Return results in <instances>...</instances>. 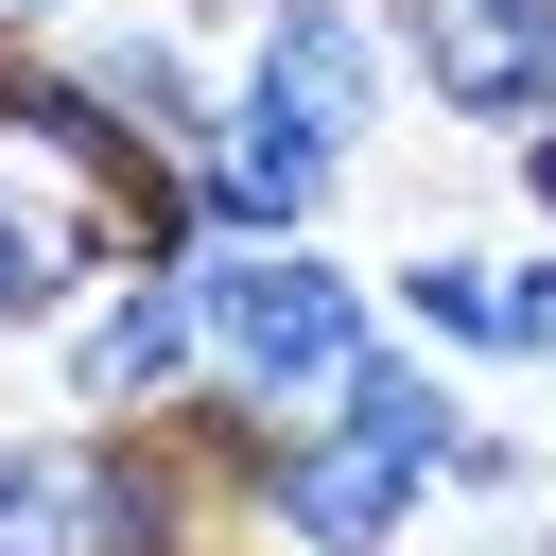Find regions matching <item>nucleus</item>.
Returning a JSON list of instances; mask_svg holds the SVG:
<instances>
[{
  "label": "nucleus",
  "instance_id": "obj_6",
  "mask_svg": "<svg viewBox=\"0 0 556 556\" xmlns=\"http://www.w3.org/2000/svg\"><path fill=\"white\" fill-rule=\"evenodd\" d=\"M191 261H208V243H191ZM191 261H122V278H87V313L52 330L70 417H156V400L208 382V295H191Z\"/></svg>",
  "mask_w": 556,
  "mask_h": 556
},
{
  "label": "nucleus",
  "instance_id": "obj_10",
  "mask_svg": "<svg viewBox=\"0 0 556 556\" xmlns=\"http://www.w3.org/2000/svg\"><path fill=\"white\" fill-rule=\"evenodd\" d=\"M313 417H348V434H365V452H400L417 486H452V452H469V382H452L434 348H400V330H365V348H348V382H330Z\"/></svg>",
  "mask_w": 556,
  "mask_h": 556
},
{
  "label": "nucleus",
  "instance_id": "obj_9",
  "mask_svg": "<svg viewBox=\"0 0 556 556\" xmlns=\"http://www.w3.org/2000/svg\"><path fill=\"white\" fill-rule=\"evenodd\" d=\"M0 156H35V174H87V191H139L156 174V139L70 70V35H0Z\"/></svg>",
  "mask_w": 556,
  "mask_h": 556
},
{
  "label": "nucleus",
  "instance_id": "obj_8",
  "mask_svg": "<svg viewBox=\"0 0 556 556\" xmlns=\"http://www.w3.org/2000/svg\"><path fill=\"white\" fill-rule=\"evenodd\" d=\"M87 278H122V208H104L87 174L0 156V330H17V348H52V330L87 313Z\"/></svg>",
  "mask_w": 556,
  "mask_h": 556
},
{
  "label": "nucleus",
  "instance_id": "obj_16",
  "mask_svg": "<svg viewBox=\"0 0 556 556\" xmlns=\"http://www.w3.org/2000/svg\"><path fill=\"white\" fill-rule=\"evenodd\" d=\"M486 556H556V521H504V539H486Z\"/></svg>",
  "mask_w": 556,
  "mask_h": 556
},
{
  "label": "nucleus",
  "instance_id": "obj_3",
  "mask_svg": "<svg viewBox=\"0 0 556 556\" xmlns=\"http://www.w3.org/2000/svg\"><path fill=\"white\" fill-rule=\"evenodd\" d=\"M365 17H382V70L434 122H469V139L556 122V0H365Z\"/></svg>",
  "mask_w": 556,
  "mask_h": 556
},
{
  "label": "nucleus",
  "instance_id": "obj_11",
  "mask_svg": "<svg viewBox=\"0 0 556 556\" xmlns=\"http://www.w3.org/2000/svg\"><path fill=\"white\" fill-rule=\"evenodd\" d=\"M70 70H87L156 156H174V139L208 122V87H226V70H208V17H70Z\"/></svg>",
  "mask_w": 556,
  "mask_h": 556
},
{
  "label": "nucleus",
  "instance_id": "obj_1",
  "mask_svg": "<svg viewBox=\"0 0 556 556\" xmlns=\"http://www.w3.org/2000/svg\"><path fill=\"white\" fill-rule=\"evenodd\" d=\"M243 486L174 417H52L0 434V556H243Z\"/></svg>",
  "mask_w": 556,
  "mask_h": 556
},
{
  "label": "nucleus",
  "instance_id": "obj_4",
  "mask_svg": "<svg viewBox=\"0 0 556 556\" xmlns=\"http://www.w3.org/2000/svg\"><path fill=\"white\" fill-rule=\"evenodd\" d=\"M365 156L348 139H313L295 104H261V87H208V122L174 139V191H191V226L208 243H295V226H330V191H348Z\"/></svg>",
  "mask_w": 556,
  "mask_h": 556
},
{
  "label": "nucleus",
  "instance_id": "obj_12",
  "mask_svg": "<svg viewBox=\"0 0 556 556\" xmlns=\"http://www.w3.org/2000/svg\"><path fill=\"white\" fill-rule=\"evenodd\" d=\"M382 330L434 365H486V243H400L382 261Z\"/></svg>",
  "mask_w": 556,
  "mask_h": 556
},
{
  "label": "nucleus",
  "instance_id": "obj_5",
  "mask_svg": "<svg viewBox=\"0 0 556 556\" xmlns=\"http://www.w3.org/2000/svg\"><path fill=\"white\" fill-rule=\"evenodd\" d=\"M208 35H226V87H261V104H295L313 139H382L400 122V70H382V17L365 0H191Z\"/></svg>",
  "mask_w": 556,
  "mask_h": 556
},
{
  "label": "nucleus",
  "instance_id": "obj_2",
  "mask_svg": "<svg viewBox=\"0 0 556 556\" xmlns=\"http://www.w3.org/2000/svg\"><path fill=\"white\" fill-rule=\"evenodd\" d=\"M191 295H208V382H243V400H278V417H313V400L348 382V348L382 330V278L330 261V226H295V243H208Z\"/></svg>",
  "mask_w": 556,
  "mask_h": 556
},
{
  "label": "nucleus",
  "instance_id": "obj_13",
  "mask_svg": "<svg viewBox=\"0 0 556 556\" xmlns=\"http://www.w3.org/2000/svg\"><path fill=\"white\" fill-rule=\"evenodd\" d=\"M486 365H556V243H486Z\"/></svg>",
  "mask_w": 556,
  "mask_h": 556
},
{
  "label": "nucleus",
  "instance_id": "obj_15",
  "mask_svg": "<svg viewBox=\"0 0 556 556\" xmlns=\"http://www.w3.org/2000/svg\"><path fill=\"white\" fill-rule=\"evenodd\" d=\"M70 17H87V0H0V35H70Z\"/></svg>",
  "mask_w": 556,
  "mask_h": 556
},
{
  "label": "nucleus",
  "instance_id": "obj_14",
  "mask_svg": "<svg viewBox=\"0 0 556 556\" xmlns=\"http://www.w3.org/2000/svg\"><path fill=\"white\" fill-rule=\"evenodd\" d=\"M504 191H521V226L556 243V122H521V139H504Z\"/></svg>",
  "mask_w": 556,
  "mask_h": 556
},
{
  "label": "nucleus",
  "instance_id": "obj_7",
  "mask_svg": "<svg viewBox=\"0 0 556 556\" xmlns=\"http://www.w3.org/2000/svg\"><path fill=\"white\" fill-rule=\"evenodd\" d=\"M417 469L400 452H365L348 417H278V452H261V539L278 556H417Z\"/></svg>",
  "mask_w": 556,
  "mask_h": 556
}]
</instances>
